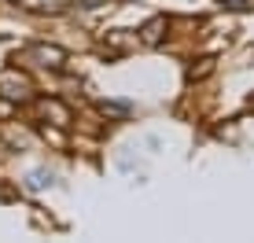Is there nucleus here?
<instances>
[{
	"mask_svg": "<svg viewBox=\"0 0 254 243\" xmlns=\"http://www.w3.org/2000/svg\"><path fill=\"white\" fill-rule=\"evenodd\" d=\"M0 96H7V100H26V96H30V81H26V74L4 70V74H0Z\"/></svg>",
	"mask_w": 254,
	"mask_h": 243,
	"instance_id": "1",
	"label": "nucleus"
},
{
	"mask_svg": "<svg viewBox=\"0 0 254 243\" xmlns=\"http://www.w3.org/2000/svg\"><path fill=\"white\" fill-rule=\"evenodd\" d=\"M30 59H37V66H48V70H59L66 63V52L56 45H30Z\"/></svg>",
	"mask_w": 254,
	"mask_h": 243,
	"instance_id": "2",
	"label": "nucleus"
},
{
	"mask_svg": "<svg viewBox=\"0 0 254 243\" xmlns=\"http://www.w3.org/2000/svg\"><path fill=\"white\" fill-rule=\"evenodd\" d=\"M166 30H170V22H166L162 15H155L151 22H144V30H140V41H144V45H159V41L166 37Z\"/></svg>",
	"mask_w": 254,
	"mask_h": 243,
	"instance_id": "3",
	"label": "nucleus"
},
{
	"mask_svg": "<svg viewBox=\"0 0 254 243\" xmlns=\"http://www.w3.org/2000/svg\"><path fill=\"white\" fill-rule=\"evenodd\" d=\"M41 111L56 118V125H70V111L63 107V103H56V100H45V103H41Z\"/></svg>",
	"mask_w": 254,
	"mask_h": 243,
	"instance_id": "4",
	"label": "nucleus"
},
{
	"mask_svg": "<svg viewBox=\"0 0 254 243\" xmlns=\"http://www.w3.org/2000/svg\"><path fill=\"white\" fill-rule=\"evenodd\" d=\"M48 184H52V173H45V170H33L30 181H26V188H30V192H41V188H48Z\"/></svg>",
	"mask_w": 254,
	"mask_h": 243,
	"instance_id": "5",
	"label": "nucleus"
},
{
	"mask_svg": "<svg viewBox=\"0 0 254 243\" xmlns=\"http://www.w3.org/2000/svg\"><path fill=\"white\" fill-rule=\"evenodd\" d=\"M210 74H214V59H199V63L188 70L191 81H203V77H210Z\"/></svg>",
	"mask_w": 254,
	"mask_h": 243,
	"instance_id": "6",
	"label": "nucleus"
},
{
	"mask_svg": "<svg viewBox=\"0 0 254 243\" xmlns=\"http://www.w3.org/2000/svg\"><path fill=\"white\" fill-rule=\"evenodd\" d=\"M100 111H103V115H115V118H126L129 115L126 103H100Z\"/></svg>",
	"mask_w": 254,
	"mask_h": 243,
	"instance_id": "7",
	"label": "nucleus"
},
{
	"mask_svg": "<svg viewBox=\"0 0 254 243\" xmlns=\"http://www.w3.org/2000/svg\"><path fill=\"white\" fill-rule=\"evenodd\" d=\"M111 45H115V52H122V48L133 45V37H126V30H115V33H111Z\"/></svg>",
	"mask_w": 254,
	"mask_h": 243,
	"instance_id": "8",
	"label": "nucleus"
},
{
	"mask_svg": "<svg viewBox=\"0 0 254 243\" xmlns=\"http://www.w3.org/2000/svg\"><path fill=\"white\" fill-rule=\"evenodd\" d=\"M221 7H232V11H251L254 0H221Z\"/></svg>",
	"mask_w": 254,
	"mask_h": 243,
	"instance_id": "9",
	"label": "nucleus"
}]
</instances>
